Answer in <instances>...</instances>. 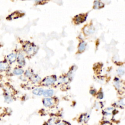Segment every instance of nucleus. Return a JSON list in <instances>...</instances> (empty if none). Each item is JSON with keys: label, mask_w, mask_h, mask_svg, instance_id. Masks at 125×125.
I'll return each instance as SVG.
<instances>
[{"label": "nucleus", "mask_w": 125, "mask_h": 125, "mask_svg": "<svg viewBox=\"0 0 125 125\" xmlns=\"http://www.w3.org/2000/svg\"><path fill=\"white\" fill-rule=\"evenodd\" d=\"M36 48L35 46L32 45L30 44L27 43L24 46V50L25 51L29 54H32L35 52Z\"/></svg>", "instance_id": "f257e3e1"}, {"label": "nucleus", "mask_w": 125, "mask_h": 125, "mask_svg": "<svg viewBox=\"0 0 125 125\" xmlns=\"http://www.w3.org/2000/svg\"><path fill=\"white\" fill-rule=\"evenodd\" d=\"M56 79L53 76H49L46 78L43 81V85L46 86H49L53 85L55 82Z\"/></svg>", "instance_id": "f03ea898"}, {"label": "nucleus", "mask_w": 125, "mask_h": 125, "mask_svg": "<svg viewBox=\"0 0 125 125\" xmlns=\"http://www.w3.org/2000/svg\"><path fill=\"white\" fill-rule=\"evenodd\" d=\"M43 104L46 107H51L54 105V101L52 98L47 97L43 100Z\"/></svg>", "instance_id": "7ed1b4c3"}, {"label": "nucleus", "mask_w": 125, "mask_h": 125, "mask_svg": "<svg viewBox=\"0 0 125 125\" xmlns=\"http://www.w3.org/2000/svg\"><path fill=\"white\" fill-rule=\"evenodd\" d=\"M17 62H18V64L21 66H23L25 65V60L24 56L22 54H21V53L19 54V55L17 57Z\"/></svg>", "instance_id": "20e7f679"}, {"label": "nucleus", "mask_w": 125, "mask_h": 125, "mask_svg": "<svg viewBox=\"0 0 125 125\" xmlns=\"http://www.w3.org/2000/svg\"><path fill=\"white\" fill-rule=\"evenodd\" d=\"M9 65L6 62H0V71H6Z\"/></svg>", "instance_id": "39448f33"}, {"label": "nucleus", "mask_w": 125, "mask_h": 125, "mask_svg": "<svg viewBox=\"0 0 125 125\" xmlns=\"http://www.w3.org/2000/svg\"><path fill=\"white\" fill-rule=\"evenodd\" d=\"M44 91V90L42 88H36L32 91V93L35 95L41 96L43 95Z\"/></svg>", "instance_id": "423d86ee"}, {"label": "nucleus", "mask_w": 125, "mask_h": 125, "mask_svg": "<svg viewBox=\"0 0 125 125\" xmlns=\"http://www.w3.org/2000/svg\"><path fill=\"white\" fill-rule=\"evenodd\" d=\"M54 94V91L51 89L45 90L44 91L43 95L46 97H51Z\"/></svg>", "instance_id": "0eeeda50"}, {"label": "nucleus", "mask_w": 125, "mask_h": 125, "mask_svg": "<svg viewBox=\"0 0 125 125\" xmlns=\"http://www.w3.org/2000/svg\"><path fill=\"white\" fill-rule=\"evenodd\" d=\"M17 59V55L15 53H11L7 56V59L10 63H14Z\"/></svg>", "instance_id": "6e6552de"}, {"label": "nucleus", "mask_w": 125, "mask_h": 125, "mask_svg": "<svg viewBox=\"0 0 125 125\" xmlns=\"http://www.w3.org/2000/svg\"><path fill=\"white\" fill-rule=\"evenodd\" d=\"M84 31L86 34L90 35V34H92L94 32V29L92 26H87L85 28Z\"/></svg>", "instance_id": "1a4fd4ad"}, {"label": "nucleus", "mask_w": 125, "mask_h": 125, "mask_svg": "<svg viewBox=\"0 0 125 125\" xmlns=\"http://www.w3.org/2000/svg\"><path fill=\"white\" fill-rule=\"evenodd\" d=\"M86 17L84 15H78L75 19V23L76 24H80L81 23H83L85 20Z\"/></svg>", "instance_id": "9d476101"}, {"label": "nucleus", "mask_w": 125, "mask_h": 125, "mask_svg": "<svg viewBox=\"0 0 125 125\" xmlns=\"http://www.w3.org/2000/svg\"><path fill=\"white\" fill-rule=\"evenodd\" d=\"M86 43L85 42H81L79 46V52H83L84 51L85 49H86Z\"/></svg>", "instance_id": "9b49d317"}, {"label": "nucleus", "mask_w": 125, "mask_h": 125, "mask_svg": "<svg viewBox=\"0 0 125 125\" xmlns=\"http://www.w3.org/2000/svg\"><path fill=\"white\" fill-rule=\"evenodd\" d=\"M13 74L16 75H21L24 72L23 69L20 68H16L13 70Z\"/></svg>", "instance_id": "f8f14e48"}, {"label": "nucleus", "mask_w": 125, "mask_h": 125, "mask_svg": "<svg viewBox=\"0 0 125 125\" xmlns=\"http://www.w3.org/2000/svg\"><path fill=\"white\" fill-rule=\"evenodd\" d=\"M104 6L102 2H99L98 0H96L94 4V9H98Z\"/></svg>", "instance_id": "ddd939ff"}, {"label": "nucleus", "mask_w": 125, "mask_h": 125, "mask_svg": "<svg viewBox=\"0 0 125 125\" xmlns=\"http://www.w3.org/2000/svg\"><path fill=\"white\" fill-rule=\"evenodd\" d=\"M5 100L6 101V102L7 103H11L13 101V98L12 97V96L11 95H10L9 94H6L5 95Z\"/></svg>", "instance_id": "4468645a"}, {"label": "nucleus", "mask_w": 125, "mask_h": 125, "mask_svg": "<svg viewBox=\"0 0 125 125\" xmlns=\"http://www.w3.org/2000/svg\"><path fill=\"white\" fill-rule=\"evenodd\" d=\"M114 84H115V87L117 88V89H119L120 88V83L119 81V80L118 78H116L114 80Z\"/></svg>", "instance_id": "2eb2a0df"}, {"label": "nucleus", "mask_w": 125, "mask_h": 125, "mask_svg": "<svg viewBox=\"0 0 125 125\" xmlns=\"http://www.w3.org/2000/svg\"><path fill=\"white\" fill-rule=\"evenodd\" d=\"M117 71L119 75H123L125 73V70L123 68H119Z\"/></svg>", "instance_id": "dca6fc26"}, {"label": "nucleus", "mask_w": 125, "mask_h": 125, "mask_svg": "<svg viewBox=\"0 0 125 125\" xmlns=\"http://www.w3.org/2000/svg\"><path fill=\"white\" fill-rule=\"evenodd\" d=\"M25 76L27 77H31L32 76V73L30 70H27L25 72Z\"/></svg>", "instance_id": "f3484780"}, {"label": "nucleus", "mask_w": 125, "mask_h": 125, "mask_svg": "<svg viewBox=\"0 0 125 125\" xmlns=\"http://www.w3.org/2000/svg\"><path fill=\"white\" fill-rule=\"evenodd\" d=\"M40 80V77L39 76H38V75L37 76H35L33 78V81L34 83H37L38 82H39Z\"/></svg>", "instance_id": "a211bd4d"}, {"label": "nucleus", "mask_w": 125, "mask_h": 125, "mask_svg": "<svg viewBox=\"0 0 125 125\" xmlns=\"http://www.w3.org/2000/svg\"><path fill=\"white\" fill-rule=\"evenodd\" d=\"M104 97V95H103V93H102L101 92H99L98 95H97V98L100 99H102Z\"/></svg>", "instance_id": "6ab92c4d"}, {"label": "nucleus", "mask_w": 125, "mask_h": 125, "mask_svg": "<svg viewBox=\"0 0 125 125\" xmlns=\"http://www.w3.org/2000/svg\"><path fill=\"white\" fill-rule=\"evenodd\" d=\"M90 93H91L92 94H95V93H96V92H95V90L93 91V90H91V91H90Z\"/></svg>", "instance_id": "aec40b11"}, {"label": "nucleus", "mask_w": 125, "mask_h": 125, "mask_svg": "<svg viewBox=\"0 0 125 125\" xmlns=\"http://www.w3.org/2000/svg\"><path fill=\"white\" fill-rule=\"evenodd\" d=\"M34 1L37 2H43V1H45V0H34Z\"/></svg>", "instance_id": "412c9836"}, {"label": "nucleus", "mask_w": 125, "mask_h": 125, "mask_svg": "<svg viewBox=\"0 0 125 125\" xmlns=\"http://www.w3.org/2000/svg\"><path fill=\"white\" fill-rule=\"evenodd\" d=\"M58 125H63V123H60V124H58Z\"/></svg>", "instance_id": "4be33fe9"}, {"label": "nucleus", "mask_w": 125, "mask_h": 125, "mask_svg": "<svg viewBox=\"0 0 125 125\" xmlns=\"http://www.w3.org/2000/svg\"></svg>", "instance_id": "5701e85b"}]
</instances>
